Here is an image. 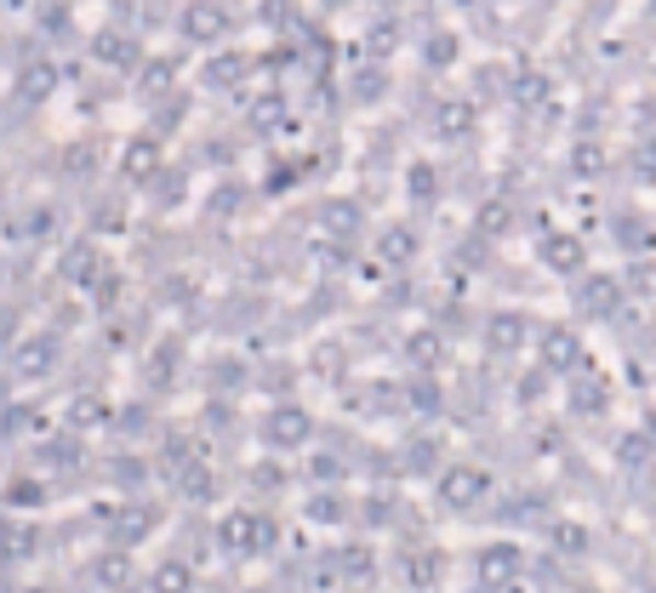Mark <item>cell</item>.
<instances>
[{
  "instance_id": "6da1fadb",
  "label": "cell",
  "mask_w": 656,
  "mask_h": 593,
  "mask_svg": "<svg viewBox=\"0 0 656 593\" xmlns=\"http://www.w3.org/2000/svg\"><path fill=\"white\" fill-rule=\"evenodd\" d=\"M98 58H103V64H121V69H126V64H137V46H132L126 35L103 30V35H98Z\"/></svg>"
},
{
  "instance_id": "7a4b0ae2",
  "label": "cell",
  "mask_w": 656,
  "mask_h": 593,
  "mask_svg": "<svg viewBox=\"0 0 656 593\" xmlns=\"http://www.w3.org/2000/svg\"><path fill=\"white\" fill-rule=\"evenodd\" d=\"M155 166H160V160H155V144H149V137H137V144L126 149V172H132V178H155Z\"/></svg>"
},
{
  "instance_id": "3957f363",
  "label": "cell",
  "mask_w": 656,
  "mask_h": 593,
  "mask_svg": "<svg viewBox=\"0 0 656 593\" xmlns=\"http://www.w3.org/2000/svg\"><path fill=\"white\" fill-rule=\"evenodd\" d=\"M269 429H274V440H280V445H297V440H303V429H308V417H303V411H280V417L269 422Z\"/></svg>"
},
{
  "instance_id": "277c9868",
  "label": "cell",
  "mask_w": 656,
  "mask_h": 593,
  "mask_svg": "<svg viewBox=\"0 0 656 593\" xmlns=\"http://www.w3.org/2000/svg\"><path fill=\"white\" fill-rule=\"evenodd\" d=\"M217 23H223V12H212V7H194V12H189V35H200V41H206V35H217Z\"/></svg>"
},
{
  "instance_id": "5b68a950",
  "label": "cell",
  "mask_w": 656,
  "mask_h": 593,
  "mask_svg": "<svg viewBox=\"0 0 656 593\" xmlns=\"http://www.w3.org/2000/svg\"><path fill=\"white\" fill-rule=\"evenodd\" d=\"M445 497H451V502H474V497H479V474H451Z\"/></svg>"
},
{
  "instance_id": "8992f818",
  "label": "cell",
  "mask_w": 656,
  "mask_h": 593,
  "mask_svg": "<svg viewBox=\"0 0 656 593\" xmlns=\"http://www.w3.org/2000/svg\"><path fill=\"white\" fill-rule=\"evenodd\" d=\"M155 593H189V571L183 565H166V571L155 577Z\"/></svg>"
},
{
  "instance_id": "52a82bcc",
  "label": "cell",
  "mask_w": 656,
  "mask_h": 593,
  "mask_svg": "<svg viewBox=\"0 0 656 593\" xmlns=\"http://www.w3.org/2000/svg\"><path fill=\"white\" fill-rule=\"evenodd\" d=\"M554 263L570 269V263H577V246H570V240H554Z\"/></svg>"
},
{
  "instance_id": "ba28073f",
  "label": "cell",
  "mask_w": 656,
  "mask_h": 593,
  "mask_svg": "<svg viewBox=\"0 0 656 593\" xmlns=\"http://www.w3.org/2000/svg\"><path fill=\"white\" fill-rule=\"evenodd\" d=\"M23 365H29V372H35V365H52V349H29Z\"/></svg>"
}]
</instances>
